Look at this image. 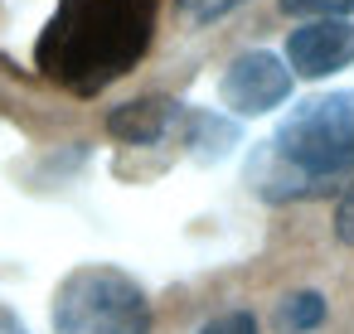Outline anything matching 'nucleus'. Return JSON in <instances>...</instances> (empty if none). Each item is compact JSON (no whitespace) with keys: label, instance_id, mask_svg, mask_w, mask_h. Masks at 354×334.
<instances>
[{"label":"nucleus","instance_id":"3","mask_svg":"<svg viewBox=\"0 0 354 334\" xmlns=\"http://www.w3.org/2000/svg\"><path fill=\"white\" fill-rule=\"evenodd\" d=\"M54 334H151V300L117 266H78L54 291Z\"/></svg>","mask_w":354,"mask_h":334},{"label":"nucleus","instance_id":"13","mask_svg":"<svg viewBox=\"0 0 354 334\" xmlns=\"http://www.w3.org/2000/svg\"><path fill=\"white\" fill-rule=\"evenodd\" d=\"M0 334H30V329L20 324V315H15V310H6V305H0Z\"/></svg>","mask_w":354,"mask_h":334},{"label":"nucleus","instance_id":"10","mask_svg":"<svg viewBox=\"0 0 354 334\" xmlns=\"http://www.w3.org/2000/svg\"><path fill=\"white\" fill-rule=\"evenodd\" d=\"M175 6H180V20L185 25H214V20L233 15L243 0H175Z\"/></svg>","mask_w":354,"mask_h":334},{"label":"nucleus","instance_id":"11","mask_svg":"<svg viewBox=\"0 0 354 334\" xmlns=\"http://www.w3.org/2000/svg\"><path fill=\"white\" fill-rule=\"evenodd\" d=\"M199 334H257V320L252 310H223L209 324H199Z\"/></svg>","mask_w":354,"mask_h":334},{"label":"nucleus","instance_id":"5","mask_svg":"<svg viewBox=\"0 0 354 334\" xmlns=\"http://www.w3.org/2000/svg\"><path fill=\"white\" fill-rule=\"evenodd\" d=\"M354 63V25L349 20H306L286 39V68L301 78H330Z\"/></svg>","mask_w":354,"mask_h":334},{"label":"nucleus","instance_id":"4","mask_svg":"<svg viewBox=\"0 0 354 334\" xmlns=\"http://www.w3.org/2000/svg\"><path fill=\"white\" fill-rule=\"evenodd\" d=\"M218 97L233 117H262V112H277L286 97H291V68L267 54V49H248L228 63L223 83H218Z\"/></svg>","mask_w":354,"mask_h":334},{"label":"nucleus","instance_id":"9","mask_svg":"<svg viewBox=\"0 0 354 334\" xmlns=\"http://www.w3.org/2000/svg\"><path fill=\"white\" fill-rule=\"evenodd\" d=\"M281 15H301V20H344L354 15V0H277Z\"/></svg>","mask_w":354,"mask_h":334},{"label":"nucleus","instance_id":"7","mask_svg":"<svg viewBox=\"0 0 354 334\" xmlns=\"http://www.w3.org/2000/svg\"><path fill=\"white\" fill-rule=\"evenodd\" d=\"M180 141L189 146V155H194L199 165H214V160H223V155L243 141V131H238V121H233V117H223V112H199V107H185Z\"/></svg>","mask_w":354,"mask_h":334},{"label":"nucleus","instance_id":"8","mask_svg":"<svg viewBox=\"0 0 354 334\" xmlns=\"http://www.w3.org/2000/svg\"><path fill=\"white\" fill-rule=\"evenodd\" d=\"M325 320V295L320 291H291L277 305V334H310Z\"/></svg>","mask_w":354,"mask_h":334},{"label":"nucleus","instance_id":"6","mask_svg":"<svg viewBox=\"0 0 354 334\" xmlns=\"http://www.w3.org/2000/svg\"><path fill=\"white\" fill-rule=\"evenodd\" d=\"M180 121H185V102H175V97H136V102H122L107 112V131L122 146L170 141V136H180Z\"/></svg>","mask_w":354,"mask_h":334},{"label":"nucleus","instance_id":"12","mask_svg":"<svg viewBox=\"0 0 354 334\" xmlns=\"http://www.w3.org/2000/svg\"><path fill=\"white\" fill-rule=\"evenodd\" d=\"M335 237L344 247H354V179L339 189V204H335Z\"/></svg>","mask_w":354,"mask_h":334},{"label":"nucleus","instance_id":"2","mask_svg":"<svg viewBox=\"0 0 354 334\" xmlns=\"http://www.w3.org/2000/svg\"><path fill=\"white\" fill-rule=\"evenodd\" d=\"M267 146L286 170H296L310 184L315 199L344 189L354 179V88L296 102L277 121Z\"/></svg>","mask_w":354,"mask_h":334},{"label":"nucleus","instance_id":"1","mask_svg":"<svg viewBox=\"0 0 354 334\" xmlns=\"http://www.w3.org/2000/svg\"><path fill=\"white\" fill-rule=\"evenodd\" d=\"M156 6L160 0H59L35 44L39 73L78 97H97L146 59Z\"/></svg>","mask_w":354,"mask_h":334}]
</instances>
